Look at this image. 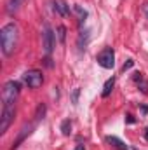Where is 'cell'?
I'll list each match as a JSON object with an SVG mask.
<instances>
[{
  "label": "cell",
  "mask_w": 148,
  "mask_h": 150,
  "mask_svg": "<svg viewBox=\"0 0 148 150\" xmlns=\"http://www.w3.org/2000/svg\"><path fill=\"white\" fill-rule=\"evenodd\" d=\"M18 26L14 23H7L5 26H2L0 30V45H2V52L5 56H11L18 45Z\"/></svg>",
  "instance_id": "1"
},
{
  "label": "cell",
  "mask_w": 148,
  "mask_h": 150,
  "mask_svg": "<svg viewBox=\"0 0 148 150\" xmlns=\"http://www.w3.org/2000/svg\"><path fill=\"white\" fill-rule=\"evenodd\" d=\"M18 94H19V84L16 80L5 82L2 89V107H14Z\"/></svg>",
  "instance_id": "2"
},
{
  "label": "cell",
  "mask_w": 148,
  "mask_h": 150,
  "mask_svg": "<svg viewBox=\"0 0 148 150\" xmlns=\"http://www.w3.org/2000/svg\"><path fill=\"white\" fill-rule=\"evenodd\" d=\"M98 65L101 67V68H106V70H110L115 67V52H113V49L111 47H105L99 54H98Z\"/></svg>",
  "instance_id": "3"
},
{
  "label": "cell",
  "mask_w": 148,
  "mask_h": 150,
  "mask_svg": "<svg viewBox=\"0 0 148 150\" xmlns=\"http://www.w3.org/2000/svg\"><path fill=\"white\" fill-rule=\"evenodd\" d=\"M23 82H25L28 87L37 89V87H40V86L44 84V75H42L40 70H28V72L23 74Z\"/></svg>",
  "instance_id": "4"
},
{
  "label": "cell",
  "mask_w": 148,
  "mask_h": 150,
  "mask_svg": "<svg viewBox=\"0 0 148 150\" xmlns=\"http://www.w3.org/2000/svg\"><path fill=\"white\" fill-rule=\"evenodd\" d=\"M54 42H56V37H54V32L49 25L44 26V32H42V47H44V52L49 56L54 49Z\"/></svg>",
  "instance_id": "5"
},
{
  "label": "cell",
  "mask_w": 148,
  "mask_h": 150,
  "mask_svg": "<svg viewBox=\"0 0 148 150\" xmlns=\"http://www.w3.org/2000/svg\"><path fill=\"white\" fill-rule=\"evenodd\" d=\"M14 107H2V115H0V133H5L14 120Z\"/></svg>",
  "instance_id": "6"
},
{
  "label": "cell",
  "mask_w": 148,
  "mask_h": 150,
  "mask_svg": "<svg viewBox=\"0 0 148 150\" xmlns=\"http://www.w3.org/2000/svg\"><path fill=\"white\" fill-rule=\"evenodd\" d=\"M52 9L54 12H58L63 18L70 14V5L66 4V0H52Z\"/></svg>",
  "instance_id": "7"
},
{
  "label": "cell",
  "mask_w": 148,
  "mask_h": 150,
  "mask_svg": "<svg viewBox=\"0 0 148 150\" xmlns=\"http://www.w3.org/2000/svg\"><path fill=\"white\" fill-rule=\"evenodd\" d=\"M33 127H35V124H30V126H25V127L21 129V133L18 134V138H16V142H12V147H11V150H16V149H18V147H19V143H21V142H23V140H25V138H26V136H28V134L32 133V131H33Z\"/></svg>",
  "instance_id": "8"
},
{
  "label": "cell",
  "mask_w": 148,
  "mask_h": 150,
  "mask_svg": "<svg viewBox=\"0 0 148 150\" xmlns=\"http://www.w3.org/2000/svg\"><path fill=\"white\" fill-rule=\"evenodd\" d=\"M106 142H108V143H111V145H113L117 150H129V147H127L122 140H118L117 136H106Z\"/></svg>",
  "instance_id": "9"
},
{
  "label": "cell",
  "mask_w": 148,
  "mask_h": 150,
  "mask_svg": "<svg viewBox=\"0 0 148 150\" xmlns=\"http://www.w3.org/2000/svg\"><path fill=\"white\" fill-rule=\"evenodd\" d=\"M113 86H115V77H111V79H108V80L105 82L103 91H101V96H103V98H108V96H110L111 91H113Z\"/></svg>",
  "instance_id": "10"
},
{
  "label": "cell",
  "mask_w": 148,
  "mask_h": 150,
  "mask_svg": "<svg viewBox=\"0 0 148 150\" xmlns=\"http://www.w3.org/2000/svg\"><path fill=\"white\" fill-rule=\"evenodd\" d=\"M134 82H138V87L141 89V93L147 94L148 93V82L143 79V75L141 74H134Z\"/></svg>",
  "instance_id": "11"
},
{
  "label": "cell",
  "mask_w": 148,
  "mask_h": 150,
  "mask_svg": "<svg viewBox=\"0 0 148 150\" xmlns=\"http://www.w3.org/2000/svg\"><path fill=\"white\" fill-rule=\"evenodd\" d=\"M73 12L77 14V16H78V21H80V23H84V21L87 19V11H85L82 5L75 4V5H73Z\"/></svg>",
  "instance_id": "12"
},
{
  "label": "cell",
  "mask_w": 148,
  "mask_h": 150,
  "mask_svg": "<svg viewBox=\"0 0 148 150\" xmlns=\"http://www.w3.org/2000/svg\"><path fill=\"white\" fill-rule=\"evenodd\" d=\"M61 133H63L65 136H68V134L72 133V120H70V119H65V120L61 122Z\"/></svg>",
  "instance_id": "13"
},
{
  "label": "cell",
  "mask_w": 148,
  "mask_h": 150,
  "mask_svg": "<svg viewBox=\"0 0 148 150\" xmlns=\"http://www.w3.org/2000/svg\"><path fill=\"white\" fill-rule=\"evenodd\" d=\"M56 32H58V38H59V42H61V44H65V40H66V28L61 25V26H58V28H56Z\"/></svg>",
  "instance_id": "14"
},
{
  "label": "cell",
  "mask_w": 148,
  "mask_h": 150,
  "mask_svg": "<svg viewBox=\"0 0 148 150\" xmlns=\"http://www.w3.org/2000/svg\"><path fill=\"white\" fill-rule=\"evenodd\" d=\"M25 0H11V4H9V12H12V11H16L21 4H23Z\"/></svg>",
  "instance_id": "15"
},
{
  "label": "cell",
  "mask_w": 148,
  "mask_h": 150,
  "mask_svg": "<svg viewBox=\"0 0 148 150\" xmlns=\"http://www.w3.org/2000/svg\"><path fill=\"white\" fill-rule=\"evenodd\" d=\"M78 96H80V87H75L73 93H72V103H73V105L78 103Z\"/></svg>",
  "instance_id": "16"
},
{
  "label": "cell",
  "mask_w": 148,
  "mask_h": 150,
  "mask_svg": "<svg viewBox=\"0 0 148 150\" xmlns=\"http://www.w3.org/2000/svg\"><path fill=\"white\" fill-rule=\"evenodd\" d=\"M44 113H45V107H44V105H38V110H37V115H35V120L44 119Z\"/></svg>",
  "instance_id": "17"
},
{
  "label": "cell",
  "mask_w": 148,
  "mask_h": 150,
  "mask_svg": "<svg viewBox=\"0 0 148 150\" xmlns=\"http://www.w3.org/2000/svg\"><path fill=\"white\" fill-rule=\"evenodd\" d=\"M134 67V59H127L125 63H124V67H122V70L125 72V70H129V68H132Z\"/></svg>",
  "instance_id": "18"
},
{
  "label": "cell",
  "mask_w": 148,
  "mask_h": 150,
  "mask_svg": "<svg viewBox=\"0 0 148 150\" xmlns=\"http://www.w3.org/2000/svg\"><path fill=\"white\" fill-rule=\"evenodd\" d=\"M143 12H145V16H147V19H148V4L143 5Z\"/></svg>",
  "instance_id": "19"
},
{
  "label": "cell",
  "mask_w": 148,
  "mask_h": 150,
  "mask_svg": "<svg viewBox=\"0 0 148 150\" xmlns=\"http://www.w3.org/2000/svg\"><path fill=\"white\" fill-rule=\"evenodd\" d=\"M73 150H85V145H82V143H80V145H77Z\"/></svg>",
  "instance_id": "20"
},
{
  "label": "cell",
  "mask_w": 148,
  "mask_h": 150,
  "mask_svg": "<svg viewBox=\"0 0 148 150\" xmlns=\"http://www.w3.org/2000/svg\"><path fill=\"white\" fill-rule=\"evenodd\" d=\"M141 112H143V113H148V107H147V105H141Z\"/></svg>",
  "instance_id": "21"
},
{
  "label": "cell",
  "mask_w": 148,
  "mask_h": 150,
  "mask_svg": "<svg viewBox=\"0 0 148 150\" xmlns=\"http://www.w3.org/2000/svg\"><path fill=\"white\" fill-rule=\"evenodd\" d=\"M125 120H127V122H129V124H132V122H134V119H132V117H131V115H127V119H125Z\"/></svg>",
  "instance_id": "22"
}]
</instances>
